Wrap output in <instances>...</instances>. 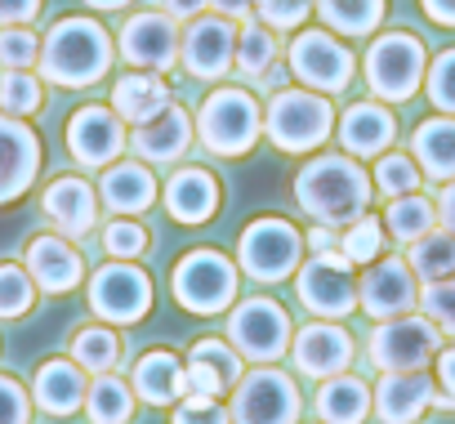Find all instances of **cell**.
Masks as SVG:
<instances>
[{
  "label": "cell",
  "mask_w": 455,
  "mask_h": 424,
  "mask_svg": "<svg viewBox=\"0 0 455 424\" xmlns=\"http://www.w3.org/2000/svg\"><path fill=\"white\" fill-rule=\"evenodd\" d=\"M32 63H41V36L28 28H0V68L28 72Z\"/></svg>",
  "instance_id": "43"
},
{
  "label": "cell",
  "mask_w": 455,
  "mask_h": 424,
  "mask_svg": "<svg viewBox=\"0 0 455 424\" xmlns=\"http://www.w3.org/2000/svg\"><path fill=\"white\" fill-rule=\"evenodd\" d=\"M36 304V282L23 264H0V322H14Z\"/></svg>",
  "instance_id": "41"
},
{
  "label": "cell",
  "mask_w": 455,
  "mask_h": 424,
  "mask_svg": "<svg viewBox=\"0 0 455 424\" xmlns=\"http://www.w3.org/2000/svg\"><path fill=\"white\" fill-rule=\"evenodd\" d=\"M313 10V0H255V14L268 32H295Z\"/></svg>",
  "instance_id": "47"
},
{
  "label": "cell",
  "mask_w": 455,
  "mask_h": 424,
  "mask_svg": "<svg viewBox=\"0 0 455 424\" xmlns=\"http://www.w3.org/2000/svg\"><path fill=\"white\" fill-rule=\"evenodd\" d=\"M397 139V116L379 103H353L339 116V143L348 156L366 161V156H384L388 143Z\"/></svg>",
  "instance_id": "26"
},
{
  "label": "cell",
  "mask_w": 455,
  "mask_h": 424,
  "mask_svg": "<svg viewBox=\"0 0 455 424\" xmlns=\"http://www.w3.org/2000/svg\"><path fill=\"white\" fill-rule=\"evenodd\" d=\"M45 0H0V28H28Z\"/></svg>",
  "instance_id": "51"
},
{
  "label": "cell",
  "mask_w": 455,
  "mask_h": 424,
  "mask_svg": "<svg viewBox=\"0 0 455 424\" xmlns=\"http://www.w3.org/2000/svg\"><path fill=\"white\" fill-rule=\"evenodd\" d=\"M85 393H90V380L85 371L72 362V357H50L36 366V380H32V402L45 411V415H76L85 406Z\"/></svg>",
  "instance_id": "24"
},
{
  "label": "cell",
  "mask_w": 455,
  "mask_h": 424,
  "mask_svg": "<svg viewBox=\"0 0 455 424\" xmlns=\"http://www.w3.org/2000/svg\"><path fill=\"white\" fill-rule=\"evenodd\" d=\"M45 108V90L32 72H0V112L32 116Z\"/></svg>",
  "instance_id": "40"
},
{
  "label": "cell",
  "mask_w": 455,
  "mask_h": 424,
  "mask_svg": "<svg viewBox=\"0 0 455 424\" xmlns=\"http://www.w3.org/2000/svg\"><path fill=\"white\" fill-rule=\"evenodd\" d=\"M72 362L85 371V375H108L116 371L121 362V340L108 322H94V326H81L72 335Z\"/></svg>",
  "instance_id": "35"
},
{
  "label": "cell",
  "mask_w": 455,
  "mask_h": 424,
  "mask_svg": "<svg viewBox=\"0 0 455 424\" xmlns=\"http://www.w3.org/2000/svg\"><path fill=\"white\" fill-rule=\"evenodd\" d=\"M121 54L139 72H170L179 63V23L165 10L130 14L121 28Z\"/></svg>",
  "instance_id": "17"
},
{
  "label": "cell",
  "mask_w": 455,
  "mask_h": 424,
  "mask_svg": "<svg viewBox=\"0 0 455 424\" xmlns=\"http://www.w3.org/2000/svg\"><path fill=\"white\" fill-rule=\"evenodd\" d=\"M424 85H428V103L446 116H455V50L437 54L433 68L424 72Z\"/></svg>",
  "instance_id": "46"
},
{
  "label": "cell",
  "mask_w": 455,
  "mask_h": 424,
  "mask_svg": "<svg viewBox=\"0 0 455 424\" xmlns=\"http://www.w3.org/2000/svg\"><path fill=\"white\" fill-rule=\"evenodd\" d=\"M419 308H424V317H428L442 335H455V277L428 282V286L419 291Z\"/></svg>",
  "instance_id": "45"
},
{
  "label": "cell",
  "mask_w": 455,
  "mask_h": 424,
  "mask_svg": "<svg viewBox=\"0 0 455 424\" xmlns=\"http://www.w3.org/2000/svg\"><path fill=\"white\" fill-rule=\"evenodd\" d=\"M406 264H411V273L428 286V282H446V277H455V233H424L419 242H411V251H406Z\"/></svg>",
  "instance_id": "36"
},
{
  "label": "cell",
  "mask_w": 455,
  "mask_h": 424,
  "mask_svg": "<svg viewBox=\"0 0 455 424\" xmlns=\"http://www.w3.org/2000/svg\"><path fill=\"white\" fill-rule=\"evenodd\" d=\"M442 348V331L424 317V313H402L388 322H375V331L366 335V357L371 366L384 371H424Z\"/></svg>",
  "instance_id": "10"
},
{
  "label": "cell",
  "mask_w": 455,
  "mask_h": 424,
  "mask_svg": "<svg viewBox=\"0 0 455 424\" xmlns=\"http://www.w3.org/2000/svg\"><path fill=\"white\" fill-rule=\"evenodd\" d=\"M304 251H313V255H335V251H339V233L326 228V224H317V228L304 237Z\"/></svg>",
  "instance_id": "52"
},
{
  "label": "cell",
  "mask_w": 455,
  "mask_h": 424,
  "mask_svg": "<svg viewBox=\"0 0 455 424\" xmlns=\"http://www.w3.org/2000/svg\"><path fill=\"white\" fill-rule=\"evenodd\" d=\"M165 210L174 224H205L214 210H219V179L201 165H183L165 179Z\"/></svg>",
  "instance_id": "23"
},
{
  "label": "cell",
  "mask_w": 455,
  "mask_h": 424,
  "mask_svg": "<svg viewBox=\"0 0 455 424\" xmlns=\"http://www.w3.org/2000/svg\"><path fill=\"white\" fill-rule=\"evenodd\" d=\"M85 5H90V10H103V14H112V10H125L130 0H85Z\"/></svg>",
  "instance_id": "57"
},
{
  "label": "cell",
  "mask_w": 455,
  "mask_h": 424,
  "mask_svg": "<svg viewBox=\"0 0 455 424\" xmlns=\"http://www.w3.org/2000/svg\"><path fill=\"white\" fill-rule=\"evenodd\" d=\"M41 210H45V220H50L68 242H81V237H90L94 224H99V188H90V183L76 179V174H63V179H54V183L45 188Z\"/></svg>",
  "instance_id": "20"
},
{
  "label": "cell",
  "mask_w": 455,
  "mask_h": 424,
  "mask_svg": "<svg viewBox=\"0 0 455 424\" xmlns=\"http://www.w3.org/2000/svg\"><path fill=\"white\" fill-rule=\"evenodd\" d=\"M313 5L335 36H371L384 19V0H313Z\"/></svg>",
  "instance_id": "33"
},
{
  "label": "cell",
  "mask_w": 455,
  "mask_h": 424,
  "mask_svg": "<svg viewBox=\"0 0 455 424\" xmlns=\"http://www.w3.org/2000/svg\"><path fill=\"white\" fill-rule=\"evenodd\" d=\"M424 72H428V54H424L419 36H411V32L375 36L366 50V85L384 103L415 99V90L424 85Z\"/></svg>",
  "instance_id": "9"
},
{
  "label": "cell",
  "mask_w": 455,
  "mask_h": 424,
  "mask_svg": "<svg viewBox=\"0 0 455 424\" xmlns=\"http://www.w3.org/2000/svg\"><path fill=\"white\" fill-rule=\"evenodd\" d=\"M85 300H90V313L108 326H134L152 313V277L130 264V260H112L103 264L90 286H85Z\"/></svg>",
  "instance_id": "11"
},
{
  "label": "cell",
  "mask_w": 455,
  "mask_h": 424,
  "mask_svg": "<svg viewBox=\"0 0 455 424\" xmlns=\"http://www.w3.org/2000/svg\"><path fill=\"white\" fill-rule=\"evenodd\" d=\"M81 411L90 415V424H130V415H134V388L125 380H116V371L94 375Z\"/></svg>",
  "instance_id": "34"
},
{
  "label": "cell",
  "mask_w": 455,
  "mask_h": 424,
  "mask_svg": "<svg viewBox=\"0 0 455 424\" xmlns=\"http://www.w3.org/2000/svg\"><path fill=\"white\" fill-rule=\"evenodd\" d=\"M291 72L299 76L304 90L339 94L353 81V50L339 36H331L322 28H308L291 41Z\"/></svg>",
  "instance_id": "13"
},
{
  "label": "cell",
  "mask_w": 455,
  "mask_h": 424,
  "mask_svg": "<svg viewBox=\"0 0 455 424\" xmlns=\"http://www.w3.org/2000/svg\"><path fill=\"white\" fill-rule=\"evenodd\" d=\"M357 304L366 317L375 322H388V317H402L419 304V277L411 273L406 260L397 255H379L375 264H366V277L357 282Z\"/></svg>",
  "instance_id": "16"
},
{
  "label": "cell",
  "mask_w": 455,
  "mask_h": 424,
  "mask_svg": "<svg viewBox=\"0 0 455 424\" xmlns=\"http://www.w3.org/2000/svg\"><path fill=\"white\" fill-rule=\"evenodd\" d=\"M23 260H28L23 268L32 273V282H36L41 291H50V295H68V291H76L81 277H85V260H81V251H76L63 233L32 237L28 251H23Z\"/></svg>",
  "instance_id": "21"
},
{
  "label": "cell",
  "mask_w": 455,
  "mask_h": 424,
  "mask_svg": "<svg viewBox=\"0 0 455 424\" xmlns=\"http://www.w3.org/2000/svg\"><path fill=\"white\" fill-rule=\"evenodd\" d=\"M188 143H192V121H188V112H183L179 103H170L161 116L134 125V134H130L134 156L148 161V165H170V161H179V156L188 152Z\"/></svg>",
  "instance_id": "25"
},
{
  "label": "cell",
  "mask_w": 455,
  "mask_h": 424,
  "mask_svg": "<svg viewBox=\"0 0 455 424\" xmlns=\"http://www.w3.org/2000/svg\"><path fill=\"white\" fill-rule=\"evenodd\" d=\"M99 201L112 215H143L156 201V179H152L148 161H112L99 179Z\"/></svg>",
  "instance_id": "27"
},
{
  "label": "cell",
  "mask_w": 455,
  "mask_h": 424,
  "mask_svg": "<svg viewBox=\"0 0 455 424\" xmlns=\"http://www.w3.org/2000/svg\"><path fill=\"white\" fill-rule=\"evenodd\" d=\"M433 228H437V205L428 196H419V192L393 196L388 210H384V233H393V242H402V246L419 242Z\"/></svg>",
  "instance_id": "32"
},
{
  "label": "cell",
  "mask_w": 455,
  "mask_h": 424,
  "mask_svg": "<svg viewBox=\"0 0 455 424\" xmlns=\"http://www.w3.org/2000/svg\"><path fill=\"white\" fill-rule=\"evenodd\" d=\"M259 130H264V108L242 85H219L196 108V134H201V143L214 156H242V152H251L259 143Z\"/></svg>",
  "instance_id": "3"
},
{
  "label": "cell",
  "mask_w": 455,
  "mask_h": 424,
  "mask_svg": "<svg viewBox=\"0 0 455 424\" xmlns=\"http://www.w3.org/2000/svg\"><path fill=\"white\" fill-rule=\"evenodd\" d=\"M148 228L143 224H134L130 215H121V220H112L108 228H103V251L112 255V260H139L143 251H148Z\"/></svg>",
  "instance_id": "44"
},
{
  "label": "cell",
  "mask_w": 455,
  "mask_h": 424,
  "mask_svg": "<svg viewBox=\"0 0 455 424\" xmlns=\"http://www.w3.org/2000/svg\"><path fill=\"white\" fill-rule=\"evenodd\" d=\"M433 366H437V380H433V406H446V411H455V348H437V357H433Z\"/></svg>",
  "instance_id": "50"
},
{
  "label": "cell",
  "mask_w": 455,
  "mask_h": 424,
  "mask_svg": "<svg viewBox=\"0 0 455 424\" xmlns=\"http://www.w3.org/2000/svg\"><path fill=\"white\" fill-rule=\"evenodd\" d=\"M273 63H277V36H273L264 23H246V28H237V59H233L237 76H246V81H264V76L273 72Z\"/></svg>",
  "instance_id": "37"
},
{
  "label": "cell",
  "mask_w": 455,
  "mask_h": 424,
  "mask_svg": "<svg viewBox=\"0 0 455 424\" xmlns=\"http://www.w3.org/2000/svg\"><path fill=\"white\" fill-rule=\"evenodd\" d=\"M437 224L446 228V233H455V179H446L442 183V192H437Z\"/></svg>",
  "instance_id": "53"
},
{
  "label": "cell",
  "mask_w": 455,
  "mask_h": 424,
  "mask_svg": "<svg viewBox=\"0 0 455 424\" xmlns=\"http://www.w3.org/2000/svg\"><path fill=\"white\" fill-rule=\"evenodd\" d=\"M183 362H196V366L214 371V375L228 384V393H233V384H237V380H242V371H246V366H242L246 357H242L233 344H228V340H214V335H201V340L188 348V357H183Z\"/></svg>",
  "instance_id": "38"
},
{
  "label": "cell",
  "mask_w": 455,
  "mask_h": 424,
  "mask_svg": "<svg viewBox=\"0 0 455 424\" xmlns=\"http://www.w3.org/2000/svg\"><path fill=\"white\" fill-rule=\"evenodd\" d=\"M161 5H165V14H170L174 23H192V19L205 14L210 0H161Z\"/></svg>",
  "instance_id": "54"
},
{
  "label": "cell",
  "mask_w": 455,
  "mask_h": 424,
  "mask_svg": "<svg viewBox=\"0 0 455 424\" xmlns=\"http://www.w3.org/2000/svg\"><path fill=\"white\" fill-rule=\"evenodd\" d=\"M210 10L219 19H233V23H251V10H255V0H210Z\"/></svg>",
  "instance_id": "55"
},
{
  "label": "cell",
  "mask_w": 455,
  "mask_h": 424,
  "mask_svg": "<svg viewBox=\"0 0 455 424\" xmlns=\"http://www.w3.org/2000/svg\"><path fill=\"white\" fill-rule=\"evenodd\" d=\"M264 130L282 152L299 156L331 139L335 112H331L326 94H317V90H277L264 108Z\"/></svg>",
  "instance_id": "6"
},
{
  "label": "cell",
  "mask_w": 455,
  "mask_h": 424,
  "mask_svg": "<svg viewBox=\"0 0 455 424\" xmlns=\"http://www.w3.org/2000/svg\"><path fill=\"white\" fill-rule=\"evenodd\" d=\"M317 424H322V420H317Z\"/></svg>",
  "instance_id": "58"
},
{
  "label": "cell",
  "mask_w": 455,
  "mask_h": 424,
  "mask_svg": "<svg viewBox=\"0 0 455 424\" xmlns=\"http://www.w3.org/2000/svg\"><path fill=\"white\" fill-rule=\"evenodd\" d=\"M419 10H424L437 28H455V0H419Z\"/></svg>",
  "instance_id": "56"
},
{
  "label": "cell",
  "mask_w": 455,
  "mask_h": 424,
  "mask_svg": "<svg viewBox=\"0 0 455 424\" xmlns=\"http://www.w3.org/2000/svg\"><path fill=\"white\" fill-rule=\"evenodd\" d=\"M433 380L424 371H384L379 384L371 388V411L379 424H415L433 406Z\"/></svg>",
  "instance_id": "22"
},
{
  "label": "cell",
  "mask_w": 455,
  "mask_h": 424,
  "mask_svg": "<svg viewBox=\"0 0 455 424\" xmlns=\"http://www.w3.org/2000/svg\"><path fill=\"white\" fill-rule=\"evenodd\" d=\"M170 108V85L156 72H125L112 85V112L125 125H143Z\"/></svg>",
  "instance_id": "29"
},
{
  "label": "cell",
  "mask_w": 455,
  "mask_h": 424,
  "mask_svg": "<svg viewBox=\"0 0 455 424\" xmlns=\"http://www.w3.org/2000/svg\"><path fill=\"white\" fill-rule=\"evenodd\" d=\"M304 264V233L282 220V215H264V220H251L242 228V242H237V268L259 282V286H277L286 277H295Z\"/></svg>",
  "instance_id": "4"
},
{
  "label": "cell",
  "mask_w": 455,
  "mask_h": 424,
  "mask_svg": "<svg viewBox=\"0 0 455 424\" xmlns=\"http://www.w3.org/2000/svg\"><path fill=\"white\" fill-rule=\"evenodd\" d=\"M313 406H317V420L322 424H362L371 415V384L357 380V375H348V371L344 375H331V380H322Z\"/></svg>",
  "instance_id": "31"
},
{
  "label": "cell",
  "mask_w": 455,
  "mask_h": 424,
  "mask_svg": "<svg viewBox=\"0 0 455 424\" xmlns=\"http://www.w3.org/2000/svg\"><path fill=\"white\" fill-rule=\"evenodd\" d=\"M411 156L424 179H455V116H428L411 134Z\"/></svg>",
  "instance_id": "30"
},
{
  "label": "cell",
  "mask_w": 455,
  "mask_h": 424,
  "mask_svg": "<svg viewBox=\"0 0 455 424\" xmlns=\"http://www.w3.org/2000/svg\"><path fill=\"white\" fill-rule=\"evenodd\" d=\"M304 397L295 375L277 371L273 362L242 371V380L233 384V402H228V415L233 424H299Z\"/></svg>",
  "instance_id": "7"
},
{
  "label": "cell",
  "mask_w": 455,
  "mask_h": 424,
  "mask_svg": "<svg viewBox=\"0 0 455 424\" xmlns=\"http://www.w3.org/2000/svg\"><path fill=\"white\" fill-rule=\"evenodd\" d=\"M295 291H299V304L322 322H339L357 308V273L339 251L335 255H313L308 264H299Z\"/></svg>",
  "instance_id": "12"
},
{
  "label": "cell",
  "mask_w": 455,
  "mask_h": 424,
  "mask_svg": "<svg viewBox=\"0 0 455 424\" xmlns=\"http://www.w3.org/2000/svg\"><path fill=\"white\" fill-rule=\"evenodd\" d=\"M371 192H375L371 174L348 152H322L295 174L299 210L313 224H326V228H344V224L362 220L371 205Z\"/></svg>",
  "instance_id": "1"
},
{
  "label": "cell",
  "mask_w": 455,
  "mask_h": 424,
  "mask_svg": "<svg viewBox=\"0 0 455 424\" xmlns=\"http://www.w3.org/2000/svg\"><path fill=\"white\" fill-rule=\"evenodd\" d=\"M116 45L94 19H59L41 36V76L59 90H85L112 72Z\"/></svg>",
  "instance_id": "2"
},
{
  "label": "cell",
  "mask_w": 455,
  "mask_h": 424,
  "mask_svg": "<svg viewBox=\"0 0 455 424\" xmlns=\"http://www.w3.org/2000/svg\"><path fill=\"white\" fill-rule=\"evenodd\" d=\"M0 424H32V393L14 375H0Z\"/></svg>",
  "instance_id": "49"
},
{
  "label": "cell",
  "mask_w": 455,
  "mask_h": 424,
  "mask_svg": "<svg viewBox=\"0 0 455 424\" xmlns=\"http://www.w3.org/2000/svg\"><path fill=\"white\" fill-rule=\"evenodd\" d=\"M419 165H415V156H406V152H384L379 156V165H375V188L393 201V196H406V192H419Z\"/></svg>",
  "instance_id": "42"
},
{
  "label": "cell",
  "mask_w": 455,
  "mask_h": 424,
  "mask_svg": "<svg viewBox=\"0 0 455 424\" xmlns=\"http://www.w3.org/2000/svg\"><path fill=\"white\" fill-rule=\"evenodd\" d=\"M130 388H134V397L148 402V406H170V402H179V397H183V362H179V353H170V348L143 353V357L134 362V371H130Z\"/></svg>",
  "instance_id": "28"
},
{
  "label": "cell",
  "mask_w": 455,
  "mask_h": 424,
  "mask_svg": "<svg viewBox=\"0 0 455 424\" xmlns=\"http://www.w3.org/2000/svg\"><path fill=\"white\" fill-rule=\"evenodd\" d=\"M291 340H295L291 313L268 295H251V300L228 308V344H233L242 357L259 362V366L286 357Z\"/></svg>",
  "instance_id": "8"
},
{
  "label": "cell",
  "mask_w": 455,
  "mask_h": 424,
  "mask_svg": "<svg viewBox=\"0 0 455 424\" xmlns=\"http://www.w3.org/2000/svg\"><path fill=\"white\" fill-rule=\"evenodd\" d=\"M170 291L174 300L196 313V317H214V313H228L237 304V264L219 255L214 246H196L188 251L174 273H170Z\"/></svg>",
  "instance_id": "5"
},
{
  "label": "cell",
  "mask_w": 455,
  "mask_h": 424,
  "mask_svg": "<svg viewBox=\"0 0 455 424\" xmlns=\"http://www.w3.org/2000/svg\"><path fill=\"white\" fill-rule=\"evenodd\" d=\"M41 170V139L23 116L0 112V205L19 201Z\"/></svg>",
  "instance_id": "19"
},
{
  "label": "cell",
  "mask_w": 455,
  "mask_h": 424,
  "mask_svg": "<svg viewBox=\"0 0 455 424\" xmlns=\"http://www.w3.org/2000/svg\"><path fill=\"white\" fill-rule=\"evenodd\" d=\"M179 59H183L188 76H196V81H223L228 72H233V59H237V23L233 19H219V14L192 19L188 32H183Z\"/></svg>",
  "instance_id": "15"
},
{
  "label": "cell",
  "mask_w": 455,
  "mask_h": 424,
  "mask_svg": "<svg viewBox=\"0 0 455 424\" xmlns=\"http://www.w3.org/2000/svg\"><path fill=\"white\" fill-rule=\"evenodd\" d=\"M339 255H344L348 264H375V260L384 255V224L371 220V215L344 224V228H339Z\"/></svg>",
  "instance_id": "39"
},
{
  "label": "cell",
  "mask_w": 455,
  "mask_h": 424,
  "mask_svg": "<svg viewBox=\"0 0 455 424\" xmlns=\"http://www.w3.org/2000/svg\"><path fill=\"white\" fill-rule=\"evenodd\" d=\"M170 424H233V415L219 397H179Z\"/></svg>",
  "instance_id": "48"
},
{
  "label": "cell",
  "mask_w": 455,
  "mask_h": 424,
  "mask_svg": "<svg viewBox=\"0 0 455 424\" xmlns=\"http://www.w3.org/2000/svg\"><path fill=\"white\" fill-rule=\"evenodd\" d=\"M353 353H357V344H353V335L339 326V322H308L304 331H295V340H291V362H295V371L299 375H308V380H331V375H344L348 366H353Z\"/></svg>",
  "instance_id": "18"
},
{
  "label": "cell",
  "mask_w": 455,
  "mask_h": 424,
  "mask_svg": "<svg viewBox=\"0 0 455 424\" xmlns=\"http://www.w3.org/2000/svg\"><path fill=\"white\" fill-rule=\"evenodd\" d=\"M125 148H130V130H125V121L108 103H85L81 112H72V121H68V152H72L76 165L108 170L112 161H121Z\"/></svg>",
  "instance_id": "14"
}]
</instances>
